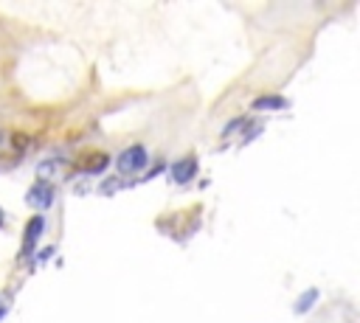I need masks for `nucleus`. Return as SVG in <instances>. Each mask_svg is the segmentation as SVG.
<instances>
[{
  "instance_id": "1",
  "label": "nucleus",
  "mask_w": 360,
  "mask_h": 323,
  "mask_svg": "<svg viewBox=\"0 0 360 323\" xmlns=\"http://www.w3.org/2000/svg\"><path fill=\"white\" fill-rule=\"evenodd\" d=\"M146 149L143 146H129V149H124L118 157H115V166H118V171L121 174H135V171H141L143 166H146Z\"/></svg>"
},
{
  "instance_id": "3",
  "label": "nucleus",
  "mask_w": 360,
  "mask_h": 323,
  "mask_svg": "<svg viewBox=\"0 0 360 323\" xmlns=\"http://www.w3.org/2000/svg\"><path fill=\"white\" fill-rule=\"evenodd\" d=\"M45 228V219L42 216H31V222L25 225V239H22V256H31L34 247H37V239Z\"/></svg>"
},
{
  "instance_id": "2",
  "label": "nucleus",
  "mask_w": 360,
  "mask_h": 323,
  "mask_svg": "<svg viewBox=\"0 0 360 323\" xmlns=\"http://www.w3.org/2000/svg\"><path fill=\"white\" fill-rule=\"evenodd\" d=\"M25 202H28V205H34V208H48V205L53 202V188H51V185H45V183H37V185H31V188H28Z\"/></svg>"
},
{
  "instance_id": "8",
  "label": "nucleus",
  "mask_w": 360,
  "mask_h": 323,
  "mask_svg": "<svg viewBox=\"0 0 360 323\" xmlns=\"http://www.w3.org/2000/svg\"><path fill=\"white\" fill-rule=\"evenodd\" d=\"M3 219H6V216H3V211H0V228H3Z\"/></svg>"
},
{
  "instance_id": "7",
  "label": "nucleus",
  "mask_w": 360,
  "mask_h": 323,
  "mask_svg": "<svg viewBox=\"0 0 360 323\" xmlns=\"http://www.w3.org/2000/svg\"><path fill=\"white\" fill-rule=\"evenodd\" d=\"M315 301H318V289H307V295H304V298L295 303V312H307V309H309Z\"/></svg>"
},
{
  "instance_id": "6",
  "label": "nucleus",
  "mask_w": 360,
  "mask_h": 323,
  "mask_svg": "<svg viewBox=\"0 0 360 323\" xmlns=\"http://www.w3.org/2000/svg\"><path fill=\"white\" fill-rule=\"evenodd\" d=\"M287 107V98L281 95H262L253 101V110H284Z\"/></svg>"
},
{
  "instance_id": "5",
  "label": "nucleus",
  "mask_w": 360,
  "mask_h": 323,
  "mask_svg": "<svg viewBox=\"0 0 360 323\" xmlns=\"http://www.w3.org/2000/svg\"><path fill=\"white\" fill-rule=\"evenodd\" d=\"M107 163H110V157L104 152H90V154H82V160H79V166L84 171H101Z\"/></svg>"
},
{
  "instance_id": "4",
  "label": "nucleus",
  "mask_w": 360,
  "mask_h": 323,
  "mask_svg": "<svg viewBox=\"0 0 360 323\" xmlns=\"http://www.w3.org/2000/svg\"><path fill=\"white\" fill-rule=\"evenodd\" d=\"M197 174V160L188 154V157H180L174 166H172V180L174 183H188L191 177Z\"/></svg>"
}]
</instances>
